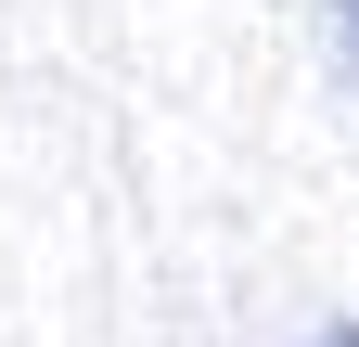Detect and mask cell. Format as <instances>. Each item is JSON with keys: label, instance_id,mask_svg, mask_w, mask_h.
Returning a JSON list of instances; mask_svg holds the SVG:
<instances>
[{"label": "cell", "instance_id": "cell-1", "mask_svg": "<svg viewBox=\"0 0 359 347\" xmlns=\"http://www.w3.org/2000/svg\"><path fill=\"white\" fill-rule=\"evenodd\" d=\"M334 39H346V65H359V0H334Z\"/></svg>", "mask_w": 359, "mask_h": 347}, {"label": "cell", "instance_id": "cell-2", "mask_svg": "<svg viewBox=\"0 0 359 347\" xmlns=\"http://www.w3.org/2000/svg\"><path fill=\"white\" fill-rule=\"evenodd\" d=\"M321 347H359V334H321Z\"/></svg>", "mask_w": 359, "mask_h": 347}]
</instances>
